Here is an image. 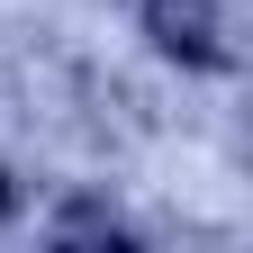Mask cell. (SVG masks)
I'll return each mask as SVG.
<instances>
[{"instance_id": "1", "label": "cell", "mask_w": 253, "mask_h": 253, "mask_svg": "<svg viewBox=\"0 0 253 253\" xmlns=\"http://www.w3.org/2000/svg\"><path fill=\"white\" fill-rule=\"evenodd\" d=\"M145 27L181 63H235V0H145Z\"/></svg>"}, {"instance_id": "2", "label": "cell", "mask_w": 253, "mask_h": 253, "mask_svg": "<svg viewBox=\"0 0 253 253\" xmlns=\"http://www.w3.org/2000/svg\"><path fill=\"white\" fill-rule=\"evenodd\" d=\"M0 208H9V181H0Z\"/></svg>"}]
</instances>
